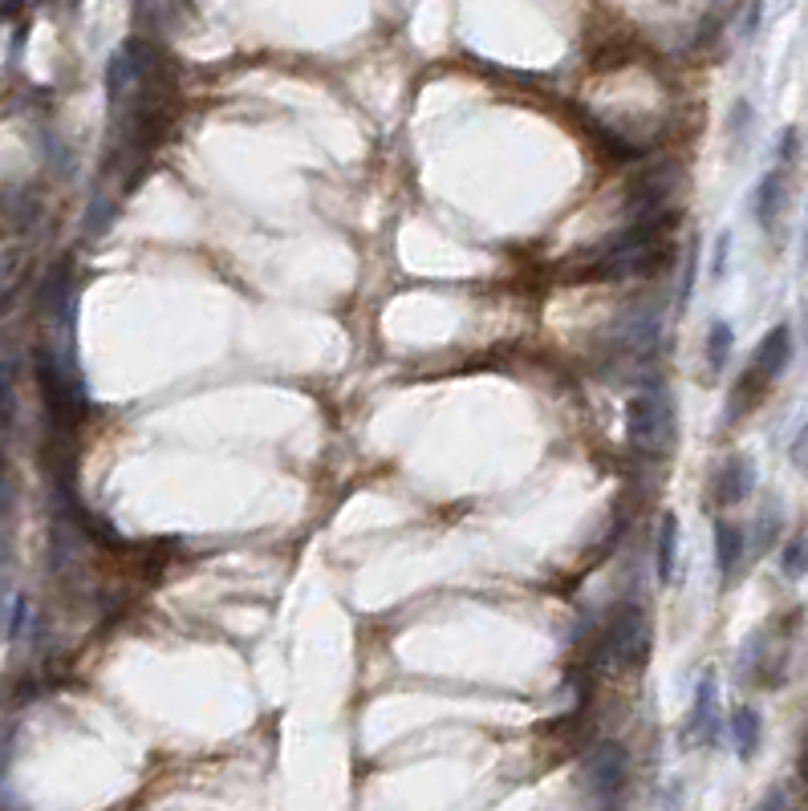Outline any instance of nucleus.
<instances>
[{"instance_id":"f257e3e1","label":"nucleus","mask_w":808,"mask_h":811,"mask_svg":"<svg viewBox=\"0 0 808 811\" xmlns=\"http://www.w3.org/2000/svg\"><path fill=\"white\" fill-rule=\"evenodd\" d=\"M626 442L646 459H662L674 447V402L667 390H646L626 402Z\"/></svg>"},{"instance_id":"f03ea898","label":"nucleus","mask_w":808,"mask_h":811,"mask_svg":"<svg viewBox=\"0 0 808 811\" xmlns=\"http://www.w3.org/2000/svg\"><path fill=\"white\" fill-rule=\"evenodd\" d=\"M602 653L618 670H642L650 662V625H646V612L638 605L614 612V621L602 637Z\"/></svg>"},{"instance_id":"7ed1b4c3","label":"nucleus","mask_w":808,"mask_h":811,"mask_svg":"<svg viewBox=\"0 0 808 811\" xmlns=\"http://www.w3.org/2000/svg\"><path fill=\"white\" fill-rule=\"evenodd\" d=\"M585 787L594 791L602 803H614L621 796V787L630 779V755L621 743H597L589 755H585Z\"/></svg>"},{"instance_id":"20e7f679","label":"nucleus","mask_w":808,"mask_h":811,"mask_svg":"<svg viewBox=\"0 0 808 811\" xmlns=\"http://www.w3.org/2000/svg\"><path fill=\"white\" fill-rule=\"evenodd\" d=\"M788 362H793V329H788V324H772L768 338L759 341L756 362H752V374L772 386V382H776V377L788 370Z\"/></svg>"},{"instance_id":"39448f33","label":"nucleus","mask_w":808,"mask_h":811,"mask_svg":"<svg viewBox=\"0 0 808 811\" xmlns=\"http://www.w3.org/2000/svg\"><path fill=\"white\" fill-rule=\"evenodd\" d=\"M752 487H756V467H752L747 455H732V459L715 471V479H711V491H715V500H720L723 508L744 503Z\"/></svg>"},{"instance_id":"423d86ee","label":"nucleus","mask_w":808,"mask_h":811,"mask_svg":"<svg viewBox=\"0 0 808 811\" xmlns=\"http://www.w3.org/2000/svg\"><path fill=\"white\" fill-rule=\"evenodd\" d=\"M687 735L699 738V743H715L720 735V706H715V677L703 674L695 690V706H691V718H687Z\"/></svg>"},{"instance_id":"0eeeda50","label":"nucleus","mask_w":808,"mask_h":811,"mask_svg":"<svg viewBox=\"0 0 808 811\" xmlns=\"http://www.w3.org/2000/svg\"><path fill=\"white\" fill-rule=\"evenodd\" d=\"M674 556H679V520H674V512H667L658 520V540H655V568L662 585L674 576Z\"/></svg>"},{"instance_id":"6e6552de","label":"nucleus","mask_w":808,"mask_h":811,"mask_svg":"<svg viewBox=\"0 0 808 811\" xmlns=\"http://www.w3.org/2000/svg\"><path fill=\"white\" fill-rule=\"evenodd\" d=\"M744 552H747L744 532L735 524H727V520H720L715 524V564H720V573L732 576L740 568V561H744Z\"/></svg>"},{"instance_id":"1a4fd4ad","label":"nucleus","mask_w":808,"mask_h":811,"mask_svg":"<svg viewBox=\"0 0 808 811\" xmlns=\"http://www.w3.org/2000/svg\"><path fill=\"white\" fill-rule=\"evenodd\" d=\"M780 207H784V171H772V175L759 179L756 188V220L764 227H772Z\"/></svg>"},{"instance_id":"9d476101","label":"nucleus","mask_w":808,"mask_h":811,"mask_svg":"<svg viewBox=\"0 0 808 811\" xmlns=\"http://www.w3.org/2000/svg\"><path fill=\"white\" fill-rule=\"evenodd\" d=\"M732 738H735V750H740V759H752L759 747V714L756 711H735L732 714Z\"/></svg>"},{"instance_id":"9b49d317","label":"nucleus","mask_w":808,"mask_h":811,"mask_svg":"<svg viewBox=\"0 0 808 811\" xmlns=\"http://www.w3.org/2000/svg\"><path fill=\"white\" fill-rule=\"evenodd\" d=\"M732 350H735V333L727 321H715L708 333V370L711 374H720L723 365L732 362Z\"/></svg>"},{"instance_id":"f8f14e48","label":"nucleus","mask_w":808,"mask_h":811,"mask_svg":"<svg viewBox=\"0 0 808 811\" xmlns=\"http://www.w3.org/2000/svg\"><path fill=\"white\" fill-rule=\"evenodd\" d=\"M780 573L788 580H800L808 573V536H796L784 544V556H780Z\"/></svg>"},{"instance_id":"ddd939ff","label":"nucleus","mask_w":808,"mask_h":811,"mask_svg":"<svg viewBox=\"0 0 808 811\" xmlns=\"http://www.w3.org/2000/svg\"><path fill=\"white\" fill-rule=\"evenodd\" d=\"M17 418V394H13V370L0 365V430H9Z\"/></svg>"},{"instance_id":"4468645a","label":"nucleus","mask_w":808,"mask_h":811,"mask_svg":"<svg viewBox=\"0 0 808 811\" xmlns=\"http://www.w3.org/2000/svg\"><path fill=\"white\" fill-rule=\"evenodd\" d=\"M756 552H764V548H772V536H776V508H768V512L759 515L756 520Z\"/></svg>"},{"instance_id":"2eb2a0df","label":"nucleus","mask_w":808,"mask_h":811,"mask_svg":"<svg viewBox=\"0 0 808 811\" xmlns=\"http://www.w3.org/2000/svg\"><path fill=\"white\" fill-rule=\"evenodd\" d=\"M793 467L808 474V423L800 426V435L793 438Z\"/></svg>"},{"instance_id":"dca6fc26","label":"nucleus","mask_w":808,"mask_h":811,"mask_svg":"<svg viewBox=\"0 0 808 811\" xmlns=\"http://www.w3.org/2000/svg\"><path fill=\"white\" fill-rule=\"evenodd\" d=\"M17 9V0H0V13H13Z\"/></svg>"}]
</instances>
